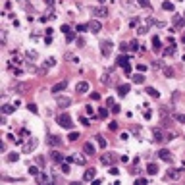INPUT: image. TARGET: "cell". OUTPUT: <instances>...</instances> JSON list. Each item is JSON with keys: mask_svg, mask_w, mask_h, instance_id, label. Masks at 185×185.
I'll return each mask as SVG.
<instances>
[{"mask_svg": "<svg viewBox=\"0 0 185 185\" xmlns=\"http://www.w3.org/2000/svg\"><path fill=\"white\" fill-rule=\"evenodd\" d=\"M158 156H160V160H164V162H172V153L168 148H162L160 153H158Z\"/></svg>", "mask_w": 185, "mask_h": 185, "instance_id": "cell-10", "label": "cell"}, {"mask_svg": "<svg viewBox=\"0 0 185 185\" xmlns=\"http://www.w3.org/2000/svg\"><path fill=\"white\" fill-rule=\"evenodd\" d=\"M162 8L166 10V12H174V4H172L170 0H164V2H162Z\"/></svg>", "mask_w": 185, "mask_h": 185, "instance_id": "cell-23", "label": "cell"}, {"mask_svg": "<svg viewBox=\"0 0 185 185\" xmlns=\"http://www.w3.org/2000/svg\"><path fill=\"white\" fill-rule=\"evenodd\" d=\"M168 177H170V179H177V177H179V172H168Z\"/></svg>", "mask_w": 185, "mask_h": 185, "instance_id": "cell-31", "label": "cell"}, {"mask_svg": "<svg viewBox=\"0 0 185 185\" xmlns=\"http://www.w3.org/2000/svg\"><path fill=\"white\" fill-rule=\"evenodd\" d=\"M124 71H125V73H131V64H125L124 66Z\"/></svg>", "mask_w": 185, "mask_h": 185, "instance_id": "cell-44", "label": "cell"}, {"mask_svg": "<svg viewBox=\"0 0 185 185\" xmlns=\"http://www.w3.org/2000/svg\"><path fill=\"white\" fill-rule=\"evenodd\" d=\"M27 110H29V112H33V114H37L39 108H37V104H33V102H31V104H27Z\"/></svg>", "mask_w": 185, "mask_h": 185, "instance_id": "cell-30", "label": "cell"}, {"mask_svg": "<svg viewBox=\"0 0 185 185\" xmlns=\"http://www.w3.org/2000/svg\"><path fill=\"white\" fill-rule=\"evenodd\" d=\"M174 52H176V44L172 42V46H168L166 50H164V54H166V56H172V54H174Z\"/></svg>", "mask_w": 185, "mask_h": 185, "instance_id": "cell-25", "label": "cell"}, {"mask_svg": "<svg viewBox=\"0 0 185 185\" xmlns=\"http://www.w3.org/2000/svg\"><path fill=\"white\" fill-rule=\"evenodd\" d=\"M35 147H37V141H35V139H31V141H29V143L23 147V153H29V150H31V148H35Z\"/></svg>", "mask_w": 185, "mask_h": 185, "instance_id": "cell-20", "label": "cell"}, {"mask_svg": "<svg viewBox=\"0 0 185 185\" xmlns=\"http://www.w3.org/2000/svg\"><path fill=\"white\" fill-rule=\"evenodd\" d=\"M127 48H129V46L125 44V42H121V46H120V50H121V52H125V50H127Z\"/></svg>", "mask_w": 185, "mask_h": 185, "instance_id": "cell-46", "label": "cell"}, {"mask_svg": "<svg viewBox=\"0 0 185 185\" xmlns=\"http://www.w3.org/2000/svg\"><path fill=\"white\" fill-rule=\"evenodd\" d=\"M116 62H118V66H120V68H124L125 64H129L127 56H124V54H121V56H118V60H116Z\"/></svg>", "mask_w": 185, "mask_h": 185, "instance_id": "cell-21", "label": "cell"}, {"mask_svg": "<svg viewBox=\"0 0 185 185\" xmlns=\"http://www.w3.org/2000/svg\"><path fill=\"white\" fill-rule=\"evenodd\" d=\"M98 118L106 120V118H108V108H100V110H98Z\"/></svg>", "mask_w": 185, "mask_h": 185, "instance_id": "cell-26", "label": "cell"}, {"mask_svg": "<svg viewBox=\"0 0 185 185\" xmlns=\"http://www.w3.org/2000/svg\"><path fill=\"white\" fill-rule=\"evenodd\" d=\"M58 124L62 125V127H66V129H71L73 127V124H71V118H69V114H60L58 116Z\"/></svg>", "mask_w": 185, "mask_h": 185, "instance_id": "cell-1", "label": "cell"}, {"mask_svg": "<svg viewBox=\"0 0 185 185\" xmlns=\"http://www.w3.org/2000/svg\"><path fill=\"white\" fill-rule=\"evenodd\" d=\"M129 91H131V85L129 83H121L120 87H118V95H120V97H125Z\"/></svg>", "mask_w": 185, "mask_h": 185, "instance_id": "cell-9", "label": "cell"}, {"mask_svg": "<svg viewBox=\"0 0 185 185\" xmlns=\"http://www.w3.org/2000/svg\"><path fill=\"white\" fill-rule=\"evenodd\" d=\"M48 181H50V177L46 176V174H42V172L37 176V183H48Z\"/></svg>", "mask_w": 185, "mask_h": 185, "instance_id": "cell-19", "label": "cell"}, {"mask_svg": "<svg viewBox=\"0 0 185 185\" xmlns=\"http://www.w3.org/2000/svg\"><path fill=\"white\" fill-rule=\"evenodd\" d=\"M183 18H185V14H183Z\"/></svg>", "mask_w": 185, "mask_h": 185, "instance_id": "cell-52", "label": "cell"}, {"mask_svg": "<svg viewBox=\"0 0 185 185\" xmlns=\"http://www.w3.org/2000/svg\"><path fill=\"white\" fill-rule=\"evenodd\" d=\"M139 2V6H143V8H150V2L148 0H137Z\"/></svg>", "mask_w": 185, "mask_h": 185, "instance_id": "cell-33", "label": "cell"}, {"mask_svg": "<svg viewBox=\"0 0 185 185\" xmlns=\"http://www.w3.org/2000/svg\"><path fill=\"white\" fill-rule=\"evenodd\" d=\"M147 183V179H145V177H141V179H137V185H145Z\"/></svg>", "mask_w": 185, "mask_h": 185, "instance_id": "cell-47", "label": "cell"}, {"mask_svg": "<svg viewBox=\"0 0 185 185\" xmlns=\"http://www.w3.org/2000/svg\"><path fill=\"white\" fill-rule=\"evenodd\" d=\"M133 83H137V85H141V83H145V75L139 71V73H135L133 75Z\"/></svg>", "mask_w": 185, "mask_h": 185, "instance_id": "cell-18", "label": "cell"}, {"mask_svg": "<svg viewBox=\"0 0 185 185\" xmlns=\"http://www.w3.org/2000/svg\"><path fill=\"white\" fill-rule=\"evenodd\" d=\"M48 145H50V147H54V148H58L62 145V139L58 137V135H50V137H48Z\"/></svg>", "mask_w": 185, "mask_h": 185, "instance_id": "cell-8", "label": "cell"}, {"mask_svg": "<svg viewBox=\"0 0 185 185\" xmlns=\"http://www.w3.org/2000/svg\"><path fill=\"white\" fill-rule=\"evenodd\" d=\"M154 141H158V143H160V141H164V137H162V131H160V129H154Z\"/></svg>", "mask_w": 185, "mask_h": 185, "instance_id": "cell-27", "label": "cell"}, {"mask_svg": "<svg viewBox=\"0 0 185 185\" xmlns=\"http://www.w3.org/2000/svg\"><path fill=\"white\" fill-rule=\"evenodd\" d=\"M108 129L116 131V129H118V121H110V124H108Z\"/></svg>", "mask_w": 185, "mask_h": 185, "instance_id": "cell-34", "label": "cell"}, {"mask_svg": "<svg viewBox=\"0 0 185 185\" xmlns=\"http://www.w3.org/2000/svg\"><path fill=\"white\" fill-rule=\"evenodd\" d=\"M120 110H121V106H118V104L112 106V112H114V114H120Z\"/></svg>", "mask_w": 185, "mask_h": 185, "instance_id": "cell-40", "label": "cell"}, {"mask_svg": "<svg viewBox=\"0 0 185 185\" xmlns=\"http://www.w3.org/2000/svg\"><path fill=\"white\" fill-rule=\"evenodd\" d=\"M89 29H91L92 33H98L102 29V25H100V21H95V19H92V21H89Z\"/></svg>", "mask_w": 185, "mask_h": 185, "instance_id": "cell-12", "label": "cell"}, {"mask_svg": "<svg viewBox=\"0 0 185 185\" xmlns=\"http://www.w3.org/2000/svg\"><path fill=\"white\" fill-rule=\"evenodd\" d=\"M12 112H14V106H12V104H4V106H2V114L10 116Z\"/></svg>", "mask_w": 185, "mask_h": 185, "instance_id": "cell-24", "label": "cell"}, {"mask_svg": "<svg viewBox=\"0 0 185 185\" xmlns=\"http://www.w3.org/2000/svg\"><path fill=\"white\" fill-rule=\"evenodd\" d=\"M83 153L89 154V156H91V154H95V145H92V143H85V145H83Z\"/></svg>", "mask_w": 185, "mask_h": 185, "instance_id": "cell-13", "label": "cell"}, {"mask_svg": "<svg viewBox=\"0 0 185 185\" xmlns=\"http://www.w3.org/2000/svg\"><path fill=\"white\" fill-rule=\"evenodd\" d=\"M56 102H58V106H60V108H68L69 104H71V98H68V97H58V100H56Z\"/></svg>", "mask_w": 185, "mask_h": 185, "instance_id": "cell-11", "label": "cell"}, {"mask_svg": "<svg viewBox=\"0 0 185 185\" xmlns=\"http://www.w3.org/2000/svg\"><path fill=\"white\" fill-rule=\"evenodd\" d=\"M69 31H71V29H69V25H62V33H64V35H68Z\"/></svg>", "mask_w": 185, "mask_h": 185, "instance_id": "cell-41", "label": "cell"}, {"mask_svg": "<svg viewBox=\"0 0 185 185\" xmlns=\"http://www.w3.org/2000/svg\"><path fill=\"white\" fill-rule=\"evenodd\" d=\"M50 158H52L54 162H64V156H62L58 150H52V153H50Z\"/></svg>", "mask_w": 185, "mask_h": 185, "instance_id": "cell-16", "label": "cell"}, {"mask_svg": "<svg viewBox=\"0 0 185 185\" xmlns=\"http://www.w3.org/2000/svg\"><path fill=\"white\" fill-rule=\"evenodd\" d=\"M183 42H185V35H183Z\"/></svg>", "mask_w": 185, "mask_h": 185, "instance_id": "cell-50", "label": "cell"}, {"mask_svg": "<svg viewBox=\"0 0 185 185\" xmlns=\"http://www.w3.org/2000/svg\"><path fill=\"white\" fill-rule=\"evenodd\" d=\"M110 174H112V176H118V174H120V170H118V168H110Z\"/></svg>", "mask_w": 185, "mask_h": 185, "instance_id": "cell-45", "label": "cell"}, {"mask_svg": "<svg viewBox=\"0 0 185 185\" xmlns=\"http://www.w3.org/2000/svg\"><path fill=\"white\" fill-rule=\"evenodd\" d=\"M95 139H97V143H98V147H100V148H106V139H104V137H102V135H97V137H95Z\"/></svg>", "mask_w": 185, "mask_h": 185, "instance_id": "cell-22", "label": "cell"}, {"mask_svg": "<svg viewBox=\"0 0 185 185\" xmlns=\"http://www.w3.org/2000/svg\"><path fill=\"white\" fill-rule=\"evenodd\" d=\"M98 2H104V0H98Z\"/></svg>", "mask_w": 185, "mask_h": 185, "instance_id": "cell-51", "label": "cell"}, {"mask_svg": "<svg viewBox=\"0 0 185 185\" xmlns=\"http://www.w3.org/2000/svg\"><path fill=\"white\" fill-rule=\"evenodd\" d=\"M29 174H31V176H35V177H37V176H39V174H41V172H39V168L31 166V168H29Z\"/></svg>", "mask_w": 185, "mask_h": 185, "instance_id": "cell-32", "label": "cell"}, {"mask_svg": "<svg viewBox=\"0 0 185 185\" xmlns=\"http://www.w3.org/2000/svg\"><path fill=\"white\" fill-rule=\"evenodd\" d=\"M91 98L92 100H100V95L98 92H91Z\"/></svg>", "mask_w": 185, "mask_h": 185, "instance_id": "cell-43", "label": "cell"}, {"mask_svg": "<svg viewBox=\"0 0 185 185\" xmlns=\"http://www.w3.org/2000/svg\"><path fill=\"white\" fill-rule=\"evenodd\" d=\"M164 73H166V77H172V75H174V69L172 68H164Z\"/></svg>", "mask_w": 185, "mask_h": 185, "instance_id": "cell-36", "label": "cell"}, {"mask_svg": "<svg viewBox=\"0 0 185 185\" xmlns=\"http://www.w3.org/2000/svg\"><path fill=\"white\" fill-rule=\"evenodd\" d=\"M147 172H148V176H156V174H158V166H156V164H148Z\"/></svg>", "mask_w": 185, "mask_h": 185, "instance_id": "cell-17", "label": "cell"}, {"mask_svg": "<svg viewBox=\"0 0 185 185\" xmlns=\"http://www.w3.org/2000/svg\"><path fill=\"white\" fill-rule=\"evenodd\" d=\"M62 172H64V174H69V172H71V170H69V166H68V164H64V162H62Z\"/></svg>", "mask_w": 185, "mask_h": 185, "instance_id": "cell-39", "label": "cell"}, {"mask_svg": "<svg viewBox=\"0 0 185 185\" xmlns=\"http://www.w3.org/2000/svg\"><path fill=\"white\" fill-rule=\"evenodd\" d=\"M66 39H68V42H71V41L75 39V33H73V31H69L68 35H66Z\"/></svg>", "mask_w": 185, "mask_h": 185, "instance_id": "cell-35", "label": "cell"}, {"mask_svg": "<svg viewBox=\"0 0 185 185\" xmlns=\"http://www.w3.org/2000/svg\"><path fill=\"white\" fill-rule=\"evenodd\" d=\"M112 48H114V44H112L110 41H102V42H100V52H102V56H110Z\"/></svg>", "mask_w": 185, "mask_h": 185, "instance_id": "cell-2", "label": "cell"}, {"mask_svg": "<svg viewBox=\"0 0 185 185\" xmlns=\"http://www.w3.org/2000/svg\"><path fill=\"white\" fill-rule=\"evenodd\" d=\"M92 16H98V18H106V16H108V8H106V6H98V8H92Z\"/></svg>", "mask_w": 185, "mask_h": 185, "instance_id": "cell-3", "label": "cell"}, {"mask_svg": "<svg viewBox=\"0 0 185 185\" xmlns=\"http://www.w3.org/2000/svg\"><path fill=\"white\" fill-rule=\"evenodd\" d=\"M18 158H19L18 153H10L8 154V162H18Z\"/></svg>", "mask_w": 185, "mask_h": 185, "instance_id": "cell-28", "label": "cell"}, {"mask_svg": "<svg viewBox=\"0 0 185 185\" xmlns=\"http://www.w3.org/2000/svg\"><path fill=\"white\" fill-rule=\"evenodd\" d=\"M85 29H89V23H87V25H77V31L79 33H83Z\"/></svg>", "mask_w": 185, "mask_h": 185, "instance_id": "cell-42", "label": "cell"}, {"mask_svg": "<svg viewBox=\"0 0 185 185\" xmlns=\"http://www.w3.org/2000/svg\"><path fill=\"white\" fill-rule=\"evenodd\" d=\"M145 92H147L148 97H153V98H158V97H160V92H158L154 87H147V91H145Z\"/></svg>", "mask_w": 185, "mask_h": 185, "instance_id": "cell-15", "label": "cell"}, {"mask_svg": "<svg viewBox=\"0 0 185 185\" xmlns=\"http://www.w3.org/2000/svg\"><path fill=\"white\" fill-rule=\"evenodd\" d=\"M44 2H46V6H52V4H54V0H44Z\"/></svg>", "mask_w": 185, "mask_h": 185, "instance_id": "cell-49", "label": "cell"}, {"mask_svg": "<svg viewBox=\"0 0 185 185\" xmlns=\"http://www.w3.org/2000/svg\"><path fill=\"white\" fill-rule=\"evenodd\" d=\"M153 50L154 52H160L162 50V42H160V39H158V37H153Z\"/></svg>", "mask_w": 185, "mask_h": 185, "instance_id": "cell-14", "label": "cell"}, {"mask_svg": "<svg viewBox=\"0 0 185 185\" xmlns=\"http://www.w3.org/2000/svg\"><path fill=\"white\" fill-rule=\"evenodd\" d=\"M75 91H77L79 95H85V92H89V83H87V81H79L77 87H75Z\"/></svg>", "mask_w": 185, "mask_h": 185, "instance_id": "cell-7", "label": "cell"}, {"mask_svg": "<svg viewBox=\"0 0 185 185\" xmlns=\"http://www.w3.org/2000/svg\"><path fill=\"white\" fill-rule=\"evenodd\" d=\"M100 162L104 164V166H110V164H114V162H116V156H114V154H102Z\"/></svg>", "mask_w": 185, "mask_h": 185, "instance_id": "cell-5", "label": "cell"}, {"mask_svg": "<svg viewBox=\"0 0 185 185\" xmlns=\"http://www.w3.org/2000/svg\"><path fill=\"white\" fill-rule=\"evenodd\" d=\"M66 87H68V83H66V81H60V83H56V85H52L50 92H54V95H58V92L66 91Z\"/></svg>", "mask_w": 185, "mask_h": 185, "instance_id": "cell-4", "label": "cell"}, {"mask_svg": "<svg viewBox=\"0 0 185 185\" xmlns=\"http://www.w3.org/2000/svg\"><path fill=\"white\" fill-rule=\"evenodd\" d=\"M77 139H79V133H77V131H71V133L68 135V141H77Z\"/></svg>", "mask_w": 185, "mask_h": 185, "instance_id": "cell-29", "label": "cell"}, {"mask_svg": "<svg viewBox=\"0 0 185 185\" xmlns=\"http://www.w3.org/2000/svg\"><path fill=\"white\" fill-rule=\"evenodd\" d=\"M129 48H131V50H137V48H139V42L137 41H131L129 42Z\"/></svg>", "mask_w": 185, "mask_h": 185, "instance_id": "cell-37", "label": "cell"}, {"mask_svg": "<svg viewBox=\"0 0 185 185\" xmlns=\"http://www.w3.org/2000/svg\"><path fill=\"white\" fill-rule=\"evenodd\" d=\"M176 120L181 121V124H185V114H176Z\"/></svg>", "mask_w": 185, "mask_h": 185, "instance_id": "cell-38", "label": "cell"}, {"mask_svg": "<svg viewBox=\"0 0 185 185\" xmlns=\"http://www.w3.org/2000/svg\"><path fill=\"white\" fill-rule=\"evenodd\" d=\"M92 114H95V110H92L91 106H87V116H92Z\"/></svg>", "mask_w": 185, "mask_h": 185, "instance_id": "cell-48", "label": "cell"}, {"mask_svg": "<svg viewBox=\"0 0 185 185\" xmlns=\"http://www.w3.org/2000/svg\"><path fill=\"white\" fill-rule=\"evenodd\" d=\"M95 176H97V170H95V168H89V170H85V174H83V181H92Z\"/></svg>", "mask_w": 185, "mask_h": 185, "instance_id": "cell-6", "label": "cell"}]
</instances>
